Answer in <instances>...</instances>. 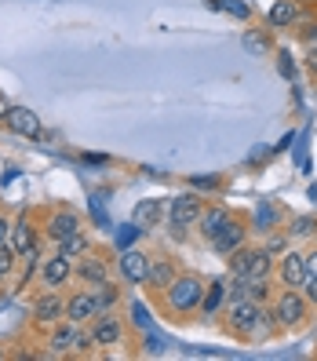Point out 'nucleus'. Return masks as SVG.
<instances>
[{"label":"nucleus","mask_w":317,"mask_h":361,"mask_svg":"<svg viewBox=\"0 0 317 361\" xmlns=\"http://www.w3.org/2000/svg\"><path fill=\"white\" fill-rule=\"evenodd\" d=\"M208 4H211V8H219V4H223V0H208Z\"/></svg>","instance_id":"nucleus-38"},{"label":"nucleus","mask_w":317,"mask_h":361,"mask_svg":"<svg viewBox=\"0 0 317 361\" xmlns=\"http://www.w3.org/2000/svg\"><path fill=\"white\" fill-rule=\"evenodd\" d=\"M281 73H285V77H295V66L288 62V51H281Z\"/></svg>","instance_id":"nucleus-34"},{"label":"nucleus","mask_w":317,"mask_h":361,"mask_svg":"<svg viewBox=\"0 0 317 361\" xmlns=\"http://www.w3.org/2000/svg\"><path fill=\"white\" fill-rule=\"evenodd\" d=\"M219 8H223V11H230V15H237V18H248V15H251V8L244 4V0H223Z\"/></svg>","instance_id":"nucleus-29"},{"label":"nucleus","mask_w":317,"mask_h":361,"mask_svg":"<svg viewBox=\"0 0 317 361\" xmlns=\"http://www.w3.org/2000/svg\"><path fill=\"white\" fill-rule=\"evenodd\" d=\"M11 270H15V248L11 245H0V281H4Z\"/></svg>","instance_id":"nucleus-28"},{"label":"nucleus","mask_w":317,"mask_h":361,"mask_svg":"<svg viewBox=\"0 0 317 361\" xmlns=\"http://www.w3.org/2000/svg\"><path fill=\"white\" fill-rule=\"evenodd\" d=\"M73 274L84 281V285H102V281H110V270H106V259H99V256H92V252H84L80 256V263L73 267Z\"/></svg>","instance_id":"nucleus-13"},{"label":"nucleus","mask_w":317,"mask_h":361,"mask_svg":"<svg viewBox=\"0 0 317 361\" xmlns=\"http://www.w3.org/2000/svg\"><path fill=\"white\" fill-rule=\"evenodd\" d=\"M92 332H95V339H99V347H117L120 336H124V325L117 322L113 310H110V314H99V317H95Z\"/></svg>","instance_id":"nucleus-14"},{"label":"nucleus","mask_w":317,"mask_h":361,"mask_svg":"<svg viewBox=\"0 0 317 361\" xmlns=\"http://www.w3.org/2000/svg\"><path fill=\"white\" fill-rule=\"evenodd\" d=\"M95 347H99V339H95V332H92V329H84V325H77L70 354H92Z\"/></svg>","instance_id":"nucleus-24"},{"label":"nucleus","mask_w":317,"mask_h":361,"mask_svg":"<svg viewBox=\"0 0 317 361\" xmlns=\"http://www.w3.org/2000/svg\"><path fill=\"white\" fill-rule=\"evenodd\" d=\"M306 66H310V73L317 77V44L310 48V55H306Z\"/></svg>","instance_id":"nucleus-36"},{"label":"nucleus","mask_w":317,"mask_h":361,"mask_svg":"<svg viewBox=\"0 0 317 361\" xmlns=\"http://www.w3.org/2000/svg\"><path fill=\"white\" fill-rule=\"evenodd\" d=\"M201 197H194V194H182V197H175L172 204H168V223H172V230L175 233H186L189 226H197V216H201Z\"/></svg>","instance_id":"nucleus-4"},{"label":"nucleus","mask_w":317,"mask_h":361,"mask_svg":"<svg viewBox=\"0 0 317 361\" xmlns=\"http://www.w3.org/2000/svg\"><path fill=\"white\" fill-rule=\"evenodd\" d=\"M204 295V281L194 278V274H182V278H172V285L164 288V307L172 314H189L201 307Z\"/></svg>","instance_id":"nucleus-2"},{"label":"nucleus","mask_w":317,"mask_h":361,"mask_svg":"<svg viewBox=\"0 0 317 361\" xmlns=\"http://www.w3.org/2000/svg\"><path fill=\"white\" fill-rule=\"evenodd\" d=\"M223 303H226V278L208 281V288H204V295H201V307H197V310H201L204 317H216Z\"/></svg>","instance_id":"nucleus-17"},{"label":"nucleus","mask_w":317,"mask_h":361,"mask_svg":"<svg viewBox=\"0 0 317 361\" xmlns=\"http://www.w3.org/2000/svg\"><path fill=\"white\" fill-rule=\"evenodd\" d=\"M278 278L285 288H303L306 281V259L299 256V252H281L278 256Z\"/></svg>","instance_id":"nucleus-6"},{"label":"nucleus","mask_w":317,"mask_h":361,"mask_svg":"<svg viewBox=\"0 0 317 361\" xmlns=\"http://www.w3.org/2000/svg\"><path fill=\"white\" fill-rule=\"evenodd\" d=\"M266 252H270V256H281V252H288V248H285V238H281V233H278V238H270V241H266Z\"/></svg>","instance_id":"nucleus-30"},{"label":"nucleus","mask_w":317,"mask_h":361,"mask_svg":"<svg viewBox=\"0 0 317 361\" xmlns=\"http://www.w3.org/2000/svg\"><path fill=\"white\" fill-rule=\"evenodd\" d=\"M58 252H62V256H70V259H80L84 252H92L88 233L77 230V233H70V238H62V241H58Z\"/></svg>","instance_id":"nucleus-22"},{"label":"nucleus","mask_w":317,"mask_h":361,"mask_svg":"<svg viewBox=\"0 0 317 361\" xmlns=\"http://www.w3.org/2000/svg\"><path fill=\"white\" fill-rule=\"evenodd\" d=\"M230 270H234V278H248L251 274V259H256V248H237V252H230Z\"/></svg>","instance_id":"nucleus-23"},{"label":"nucleus","mask_w":317,"mask_h":361,"mask_svg":"<svg viewBox=\"0 0 317 361\" xmlns=\"http://www.w3.org/2000/svg\"><path fill=\"white\" fill-rule=\"evenodd\" d=\"M40 278H44V288H62L73 278V259L62 256V252H55L51 259L40 263Z\"/></svg>","instance_id":"nucleus-8"},{"label":"nucleus","mask_w":317,"mask_h":361,"mask_svg":"<svg viewBox=\"0 0 317 361\" xmlns=\"http://www.w3.org/2000/svg\"><path fill=\"white\" fill-rule=\"evenodd\" d=\"M303 40H306L310 48L317 44V23H310V30H303Z\"/></svg>","instance_id":"nucleus-35"},{"label":"nucleus","mask_w":317,"mask_h":361,"mask_svg":"<svg viewBox=\"0 0 317 361\" xmlns=\"http://www.w3.org/2000/svg\"><path fill=\"white\" fill-rule=\"evenodd\" d=\"M33 317H37V325H55L58 317H66V300H62L55 288H48L44 295H37Z\"/></svg>","instance_id":"nucleus-9"},{"label":"nucleus","mask_w":317,"mask_h":361,"mask_svg":"<svg viewBox=\"0 0 317 361\" xmlns=\"http://www.w3.org/2000/svg\"><path fill=\"white\" fill-rule=\"evenodd\" d=\"M102 310H99V300H95V292L88 288V292H77L73 300H66V322H73V325H88V322H95Z\"/></svg>","instance_id":"nucleus-7"},{"label":"nucleus","mask_w":317,"mask_h":361,"mask_svg":"<svg viewBox=\"0 0 317 361\" xmlns=\"http://www.w3.org/2000/svg\"><path fill=\"white\" fill-rule=\"evenodd\" d=\"M80 230V219H77V212H70V208H58V212H51L48 216V226H44V233L58 245L62 238H70V233H77Z\"/></svg>","instance_id":"nucleus-12"},{"label":"nucleus","mask_w":317,"mask_h":361,"mask_svg":"<svg viewBox=\"0 0 317 361\" xmlns=\"http://www.w3.org/2000/svg\"><path fill=\"white\" fill-rule=\"evenodd\" d=\"M8 238H11V219L0 216V245H8Z\"/></svg>","instance_id":"nucleus-32"},{"label":"nucleus","mask_w":317,"mask_h":361,"mask_svg":"<svg viewBox=\"0 0 317 361\" xmlns=\"http://www.w3.org/2000/svg\"><path fill=\"white\" fill-rule=\"evenodd\" d=\"M244 238H248V230H244V223H237V219H226V226L211 238L208 245L219 252V256H230V252H237L241 245H244Z\"/></svg>","instance_id":"nucleus-10"},{"label":"nucleus","mask_w":317,"mask_h":361,"mask_svg":"<svg viewBox=\"0 0 317 361\" xmlns=\"http://www.w3.org/2000/svg\"><path fill=\"white\" fill-rule=\"evenodd\" d=\"M295 18H299V4H295V0H278V4L270 8V26H273V30L292 26Z\"/></svg>","instance_id":"nucleus-20"},{"label":"nucleus","mask_w":317,"mask_h":361,"mask_svg":"<svg viewBox=\"0 0 317 361\" xmlns=\"http://www.w3.org/2000/svg\"><path fill=\"white\" fill-rule=\"evenodd\" d=\"M120 274L132 285H146V278H150V256H142L135 248H124L120 252Z\"/></svg>","instance_id":"nucleus-11"},{"label":"nucleus","mask_w":317,"mask_h":361,"mask_svg":"<svg viewBox=\"0 0 317 361\" xmlns=\"http://www.w3.org/2000/svg\"><path fill=\"white\" fill-rule=\"evenodd\" d=\"M303 295H306V303H317V278L303 281Z\"/></svg>","instance_id":"nucleus-31"},{"label":"nucleus","mask_w":317,"mask_h":361,"mask_svg":"<svg viewBox=\"0 0 317 361\" xmlns=\"http://www.w3.org/2000/svg\"><path fill=\"white\" fill-rule=\"evenodd\" d=\"M226 219H230V212L226 208H201V216H197V233H201V238L204 241H211V238H216V233L226 226Z\"/></svg>","instance_id":"nucleus-16"},{"label":"nucleus","mask_w":317,"mask_h":361,"mask_svg":"<svg viewBox=\"0 0 317 361\" xmlns=\"http://www.w3.org/2000/svg\"><path fill=\"white\" fill-rule=\"evenodd\" d=\"M303 259H306V278H317V252H310Z\"/></svg>","instance_id":"nucleus-33"},{"label":"nucleus","mask_w":317,"mask_h":361,"mask_svg":"<svg viewBox=\"0 0 317 361\" xmlns=\"http://www.w3.org/2000/svg\"><path fill=\"white\" fill-rule=\"evenodd\" d=\"M8 245L15 248V256H26V252L37 245V226L30 223V216H23V219H15V223H11V238H8Z\"/></svg>","instance_id":"nucleus-15"},{"label":"nucleus","mask_w":317,"mask_h":361,"mask_svg":"<svg viewBox=\"0 0 317 361\" xmlns=\"http://www.w3.org/2000/svg\"><path fill=\"white\" fill-rule=\"evenodd\" d=\"M172 278H175V267H172V259H164V256H157V259H150V278H146V285H154V288H168L172 285Z\"/></svg>","instance_id":"nucleus-19"},{"label":"nucleus","mask_w":317,"mask_h":361,"mask_svg":"<svg viewBox=\"0 0 317 361\" xmlns=\"http://www.w3.org/2000/svg\"><path fill=\"white\" fill-rule=\"evenodd\" d=\"M273 317H278V329H299L310 317V303L299 288H285L278 300H273Z\"/></svg>","instance_id":"nucleus-3"},{"label":"nucleus","mask_w":317,"mask_h":361,"mask_svg":"<svg viewBox=\"0 0 317 361\" xmlns=\"http://www.w3.org/2000/svg\"><path fill=\"white\" fill-rule=\"evenodd\" d=\"M4 124L15 135H23V139H40V132H44V128H40V117L30 110V106H11Z\"/></svg>","instance_id":"nucleus-5"},{"label":"nucleus","mask_w":317,"mask_h":361,"mask_svg":"<svg viewBox=\"0 0 317 361\" xmlns=\"http://www.w3.org/2000/svg\"><path fill=\"white\" fill-rule=\"evenodd\" d=\"M226 329L241 339H270L278 332V317L259 307V300H226Z\"/></svg>","instance_id":"nucleus-1"},{"label":"nucleus","mask_w":317,"mask_h":361,"mask_svg":"<svg viewBox=\"0 0 317 361\" xmlns=\"http://www.w3.org/2000/svg\"><path fill=\"white\" fill-rule=\"evenodd\" d=\"M8 110H11V102H8L4 95H0V121H4V117H8Z\"/></svg>","instance_id":"nucleus-37"},{"label":"nucleus","mask_w":317,"mask_h":361,"mask_svg":"<svg viewBox=\"0 0 317 361\" xmlns=\"http://www.w3.org/2000/svg\"><path fill=\"white\" fill-rule=\"evenodd\" d=\"M92 292H95V300H99V310H102V314H110V310L117 307V288H113L110 281H102V285H95Z\"/></svg>","instance_id":"nucleus-26"},{"label":"nucleus","mask_w":317,"mask_h":361,"mask_svg":"<svg viewBox=\"0 0 317 361\" xmlns=\"http://www.w3.org/2000/svg\"><path fill=\"white\" fill-rule=\"evenodd\" d=\"M73 332H77V325L73 322H55V332L48 336V347H51V354H70V347H73Z\"/></svg>","instance_id":"nucleus-21"},{"label":"nucleus","mask_w":317,"mask_h":361,"mask_svg":"<svg viewBox=\"0 0 317 361\" xmlns=\"http://www.w3.org/2000/svg\"><path fill=\"white\" fill-rule=\"evenodd\" d=\"M244 48H248L251 55H266V51H270V37L259 33V30H251V33H244Z\"/></svg>","instance_id":"nucleus-27"},{"label":"nucleus","mask_w":317,"mask_h":361,"mask_svg":"<svg viewBox=\"0 0 317 361\" xmlns=\"http://www.w3.org/2000/svg\"><path fill=\"white\" fill-rule=\"evenodd\" d=\"M288 233H292V238H313V233H317V216H292Z\"/></svg>","instance_id":"nucleus-25"},{"label":"nucleus","mask_w":317,"mask_h":361,"mask_svg":"<svg viewBox=\"0 0 317 361\" xmlns=\"http://www.w3.org/2000/svg\"><path fill=\"white\" fill-rule=\"evenodd\" d=\"M132 223H135L139 230L157 226V223H161V201H154V197L139 201V204H135V212H132Z\"/></svg>","instance_id":"nucleus-18"}]
</instances>
